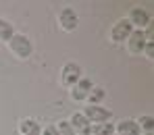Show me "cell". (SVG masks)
I'll list each match as a JSON object with an SVG mask.
<instances>
[{
	"mask_svg": "<svg viewBox=\"0 0 154 135\" xmlns=\"http://www.w3.org/2000/svg\"><path fill=\"white\" fill-rule=\"evenodd\" d=\"M58 25L60 29H65V31H75L77 27H79V15L75 13V8H71V6H65V8H60L58 10Z\"/></svg>",
	"mask_w": 154,
	"mask_h": 135,
	"instance_id": "cell-3",
	"label": "cell"
},
{
	"mask_svg": "<svg viewBox=\"0 0 154 135\" xmlns=\"http://www.w3.org/2000/svg\"><path fill=\"white\" fill-rule=\"evenodd\" d=\"M112 135H117V133H112Z\"/></svg>",
	"mask_w": 154,
	"mask_h": 135,
	"instance_id": "cell-19",
	"label": "cell"
},
{
	"mask_svg": "<svg viewBox=\"0 0 154 135\" xmlns=\"http://www.w3.org/2000/svg\"><path fill=\"white\" fill-rule=\"evenodd\" d=\"M137 125H140V131H144L146 135H152V131H154L152 114H142V116L137 118Z\"/></svg>",
	"mask_w": 154,
	"mask_h": 135,
	"instance_id": "cell-15",
	"label": "cell"
},
{
	"mask_svg": "<svg viewBox=\"0 0 154 135\" xmlns=\"http://www.w3.org/2000/svg\"><path fill=\"white\" fill-rule=\"evenodd\" d=\"M83 116H85L92 125H96V123H108V121L112 118V112H110L108 108H104V106H88L83 110Z\"/></svg>",
	"mask_w": 154,
	"mask_h": 135,
	"instance_id": "cell-7",
	"label": "cell"
},
{
	"mask_svg": "<svg viewBox=\"0 0 154 135\" xmlns=\"http://www.w3.org/2000/svg\"><path fill=\"white\" fill-rule=\"evenodd\" d=\"M104 98H106V89L100 87V85H94V87L90 89V94H88L85 102H88V106H102Z\"/></svg>",
	"mask_w": 154,
	"mask_h": 135,
	"instance_id": "cell-12",
	"label": "cell"
},
{
	"mask_svg": "<svg viewBox=\"0 0 154 135\" xmlns=\"http://www.w3.org/2000/svg\"><path fill=\"white\" fill-rule=\"evenodd\" d=\"M69 123H71L75 135H92V123L83 116V112H75V114L69 118Z\"/></svg>",
	"mask_w": 154,
	"mask_h": 135,
	"instance_id": "cell-9",
	"label": "cell"
},
{
	"mask_svg": "<svg viewBox=\"0 0 154 135\" xmlns=\"http://www.w3.org/2000/svg\"><path fill=\"white\" fill-rule=\"evenodd\" d=\"M42 133V125L38 123V118H21L19 121V135H40Z\"/></svg>",
	"mask_w": 154,
	"mask_h": 135,
	"instance_id": "cell-11",
	"label": "cell"
},
{
	"mask_svg": "<svg viewBox=\"0 0 154 135\" xmlns=\"http://www.w3.org/2000/svg\"><path fill=\"white\" fill-rule=\"evenodd\" d=\"M150 38H148V33L146 31H142V29H133L131 31V35L127 38V48L131 54H144V48H146V42H148Z\"/></svg>",
	"mask_w": 154,
	"mask_h": 135,
	"instance_id": "cell-6",
	"label": "cell"
},
{
	"mask_svg": "<svg viewBox=\"0 0 154 135\" xmlns=\"http://www.w3.org/2000/svg\"><path fill=\"white\" fill-rule=\"evenodd\" d=\"M8 48H11V52L15 54L17 58H21V60L29 58L31 52H33V44H31V40L27 38L25 33H15L8 40Z\"/></svg>",
	"mask_w": 154,
	"mask_h": 135,
	"instance_id": "cell-1",
	"label": "cell"
},
{
	"mask_svg": "<svg viewBox=\"0 0 154 135\" xmlns=\"http://www.w3.org/2000/svg\"><path fill=\"white\" fill-rule=\"evenodd\" d=\"M54 127H56V133L58 135H75V131H73V127H71L69 121H58Z\"/></svg>",
	"mask_w": 154,
	"mask_h": 135,
	"instance_id": "cell-16",
	"label": "cell"
},
{
	"mask_svg": "<svg viewBox=\"0 0 154 135\" xmlns=\"http://www.w3.org/2000/svg\"><path fill=\"white\" fill-rule=\"evenodd\" d=\"M40 135H58V133H56V127H54V125H48V127L42 129V133H40Z\"/></svg>",
	"mask_w": 154,
	"mask_h": 135,
	"instance_id": "cell-18",
	"label": "cell"
},
{
	"mask_svg": "<svg viewBox=\"0 0 154 135\" xmlns=\"http://www.w3.org/2000/svg\"><path fill=\"white\" fill-rule=\"evenodd\" d=\"M17 31H15V25L8 21V19H2L0 17V42H6L8 44V40L15 35Z\"/></svg>",
	"mask_w": 154,
	"mask_h": 135,
	"instance_id": "cell-13",
	"label": "cell"
},
{
	"mask_svg": "<svg viewBox=\"0 0 154 135\" xmlns=\"http://www.w3.org/2000/svg\"><path fill=\"white\" fill-rule=\"evenodd\" d=\"M127 21L131 23L133 29H142L144 31L146 27H150V13L146 8H142V6H133L127 15Z\"/></svg>",
	"mask_w": 154,
	"mask_h": 135,
	"instance_id": "cell-4",
	"label": "cell"
},
{
	"mask_svg": "<svg viewBox=\"0 0 154 135\" xmlns=\"http://www.w3.org/2000/svg\"><path fill=\"white\" fill-rule=\"evenodd\" d=\"M131 31H133V27L129 23L127 19H119L115 25L110 27V40L115 42V44H123V42H127V38L131 35Z\"/></svg>",
	"mask_w": 154,
	"mask_h": 135,
	"instance_id": "cell-5",
	"label": "cell"
},
{
	"mask_svg": "<svg viewBox=\"0 0 154 135\" xmlns=\"http://www.w3.org/2000/svg\"><path fill=\"white\" fill-rule=\"evenodd\" d=\"M58 77H60V85H65V87L71 89L77 81L83 77V75H81V67H79L77 62H67V64H63Z\"/></svg>",
	"mask_w": 154,
	"mask_h": 135,
	"instance_id": "cell-2",
	"label": "cell"
},
{
	"mask_svg": "<svg viewBox=\"0 0 154 135\" xmlns=\"http://www.w3.org/2000/svg\"><path fill=\"white\" fill-rule=\"evenodd\" d=\"M144 54H146L148 58H154V42H152V40H148V42H146V48H144Z\"/></svg>",
	"mask_w": 154,
	"mask_h": 135,
	"instance_id": "cell-17",
	"label": "cell"
},
{
	"mask_svg": "<svg viewBox=\"0 0 154 135\" xmlns=\"http://www.w3.org/2000/svg\"><path fill=\"white\" fill-rule=\"evenodd\" d=\"M115 133V123H96L92 125V135H112Z\"/></svg>",
	"mask_w": 154,
	"mask_h": 135,
	"instance_id": "cell-14",
	"label": "cell"
},
{
	"mask_svg": "<svg viewBox=\"0 0 154 135\" xmlns=\"http://www.w3.org/2000/svg\"><path fill=\"white\" fill-rule=\"evenodd\" d=\"M115 133L117 135H142L140 125L135 118H123L119 123H115Z\"/></svg>",
	"mask_w": 154,
	"mask_h": 135,
	"instance_id": "cell-10",
	"label": "cell"
},
{
	"mask_svg": "<svg viewBox=\"0 0 154 135\" xmlns=\"http://www.w3.org/2000/svg\"><path fill=\"white\" fill-rule=\"evenodd\" d=\"M92 87H94L92 81L88 79V77H81V79L71 87V100H75V102H85V98H88V94H90Z\"/></svg>",
	"mask_w": 154,
	"mask_h": 135,
	"instance_id": "cell-8",
	"label": "cell"
}]
</instances>
